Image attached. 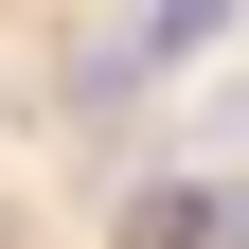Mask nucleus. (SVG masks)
<instances>
[{
	"mask_svg": "<svg viewBox=\"0 0 249 249\" xmlns=\"http://www.w3.org/2000/svg\"><path fill=\"white\" fill-rule=\"evenodd\" d=\"M124 249H249V196H142Z\"/></svg>",
	"mask_w": 249,
	"mask_h": 249,
	"instance_id": "obj_2",
	"label": "nucleus"
},
{
	"mask_svg": "<svg viewBox=\"0 0 249 249\" xmlns=\"http://www.w3.org/2000/svg\"><path fill=\"white\" fill-rule=\"evenodd\" d=\"M196 53H231V18H71V36H53V107L107 124L142 71H196Z\"/></svg>",
	"mask_w": 249,
	"mask_h": 249,
	"instance_id": "obj_1",
	"label": "nucleus"
}]
</instances>
